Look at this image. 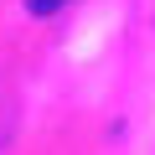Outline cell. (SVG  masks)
Instances as JSON below:
<instances>
[{
    "mask_svg": "<svg viewBox=\"0 0 155 155\" xmlns=\"http://www.w3.org/2000/svg\"><path fill=\"white\" fill-rule=\"evenodd\" d=\"M62 5H67V0H26L31 16H52V11H62Z\"/></svg>",
    "mask_w": 155,
    "mask_h": 155,
    "instance_id": "obj_1",
    "label": "cell"
}]
</instances>
